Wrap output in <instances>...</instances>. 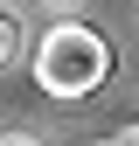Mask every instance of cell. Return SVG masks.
I'll return each mask as SVG.
<instances>
[{
	"label": "cell",
	"instance_id": "1",
	"mask_svg": "<svg viewBox=\"0 0 139 146\" xmlns=\"http://www.w3.org/2000/svg\"><path fill=\"white\" fill-rule=\"evenodd\" d=\"M111 77V42L91 28V21H49L42 42H35V84L49 90V98L77 104L91 98V90Z\"/></svg>",
	"mask_w": 139,
	"mask_h": 146
},
{
	"label": "cell",
	"instance_id": "2",
	"mask_svg": "<svg viewBox=\"0 0 139 146\" xmlns=\"http://www.w3.org/2000/svg\"><path fill=\"white\" fill-rule=\"evenodd\" d=\"M21 49H28V35H21V14H14V7H0V70L21 56Z\"/></svg>",
	"mask_w": 139,
	"mask_h": 146
},
{
	"label": "cell",
	"instance_id": "3",
	"mask_svg": "<svg viewBox=\"0 0 139 146\" xmlns=\"http://www.w3.org/2000/svg\"><path fill=\"white\" fill-rule=\"evenodd\" d=\"M118 146H139V125H125V132H118Z\"/></svg>",
	"mask_w": 139,
	"mask_h": 146
},
{
	"label": "cell",
	"instance_id": "4",
	"mask_svg": "<svg viewBox=\"0 0 139 146\" xmlns=\"http://www.w3.org/2000/svg\"><path fill=\"white\" fill-rule=\"evenodd\" d=\"M49 7H77V0H49Z\"/></svg>",
	"mask_w": 139,
	"mask_h": 146
}]
</instances>
